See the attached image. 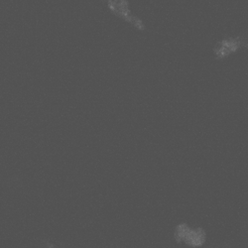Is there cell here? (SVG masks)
I'll list each match as a JSON object with an SVG mask.
<instances>
[{
    "instance_id": "cell-1",
    "label": "cell",
    "mask_w": 248,
    "mask_h": 248,
    "mask_svg": "<svg viewBox=\"0 0 248 248\" xmlns=\"http://www.w3.org/2000/svg\"><path fill=\"white\" fill-rule=\"evenodd\" d=\"M107 10L120 21L126 23L137 32H145L147 25L145 21L137 15L131 6L129 0H99Z\"/></svg>"
},
{
    "instance_id": "cell-2",
    "label": "cell",
    "mask_w": 248,
    "mask_h": 248,
    "mask_svg": "<svg viewBox=\"0 0 248 248\" xmlns=\"http://www.w3.org/2000/svg\"><path fill=\"white\" fill-rule=\"evenodd\" d=\"M248 47L247 37L243 34L223 35L217 39L212 48V54L217 62L230 59Z\"/></svg>"
}]
</instances>
